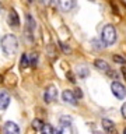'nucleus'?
I'll use <instances>...</instances> for the list:
<instances>
[{"mask_svg": "<svg viewBox=\"0 0 126 134\" xmlns=\"http://www.w3.org/2000/svg\"><path fill=\"white\" fill-rule=\"evenodd\" d=\"M0 43H2L3 53L6 54L7 57L14 56L17 49H18V41H17V36L14 34H7V35H4L2 38V41H0Z\"/></svg>", "mask_w": 126, "mask_h": 134, "instance_id": "nucleus-1", "label": "nucleus"}, {"mask_svg": "<svg viewBox=\"0 0 126 134\" xmlns=\"http://www.w3.org/2000/svg\"><path fill=\"white\" fill-rule=\"evenodd\" d=\"M116 38H118V34H116V29L113 25H105L104 29H102V35H101V39H102L104 45H113L116 42Z\"/></svg>", "mask_w": 126, "mask_h": 134, "instance_id": "nucleus-2", "label": "nucleus"}, {"mask_svg": "<svg viewBox=\"0 0 126 134\" xmlns=\"http://www.w3.org/2000/svg\"><path fill=\"white\" fill-rule=\"evenodd\" d=\"M111 91H112V94L115 95L118 99L126 98V88L123 87V84H120L119 81H113V82H112Z\"/></svg>", "mask_w": 126, "mask_h": 134, "instance_id": "nucleus-3", "label": "nucleus"}, {"mask_svg": "<svg viewBox=\"0 0 126 134\" xmlns=\"http://www.w3.org/2000/svg\"><path fill=\"white\" fill-rule=\"evenodd\" d=\"M57 99V88L55 85H49L44 92V100L46 103H50Z\"/></svg>", "mask_w": 126, "mask_h": 134, "instance_id": "nucleus-4", "label": "nucleus"}, {"mask_svg": "<svg viewBox=\"0 0 126 134\" xmlns=\"http://www.w3.org/2000/svg\"><path fill=\"white\" fill-rule=\"evenodd\" d=\"M4 134H20V127L14 121H6L3 126Z\"/></svg>", "mask_w": 126, "mask_h": 134, "instance_id": "nucleus-5", "label": "nucleus"}, {"mask_svg": "<svg viewBox=\"0 0 126 134\" xmlns=\"http://www.w3.org/2000/svg\"><path fill=\"white\" fill-rule=\"evenodd\" d=\"M62 99L65 100L66 103H70V105H76V96H74V92L70 91V90H65L62 92Z\"/></svg>", "mask_w": 126, "mask_h": 134, "instance_id": "nucleus-6", "label": "nucleus"}, {"mask_svg": "<svg viewBox=\"0 0 126 134\" xmlns=\"http://www.w3.org/2000/svg\"><path fill=\"white\" fill-rule=\"evenodd\" d=\"M7 23L10 27H18L20 25V18H18V14L15 13V10H11L7 15Z\"/></svg>", "mask_w": 126, "mask_h": 134, "instance_id": "nucleus-7", "label": "nucleus"}, {"mask_svg": "<svg viewBox=\"0 0 126 134\" xmlns=\"http://www.w3.org/2000/svg\"><path fill=\"white\" fill-rule=\"evenodd\" d=\"M8 105H10V95L6 91H0V110L7 109Z\"/></svg>", "mask_w": 126, "mask_h": 134, "instance_id": "nucleus-8", "label": "nucleus"}, {"mask_svg": "<svg viewBox=\"0 0 126 134\" xmlns=\"http://www.w3.org/2000/svg\"><path fill=\"white\" fill-rule=\"evenodd\" d=\"M94 64H95V67L99 71H104V73H109V70H111V69H109V64L105 60H102V59H97Z\"/></svg>", "mask_w": 126, "mask_h": 134, "instance_id": "nucleus-9", "label": "nucleus"}, {"mask_svg": "<svg viewBox=\"0 0 126 134\" xmlns=\"http://www.w3.org/2000/svg\"><path fill=\"white\" fill-rule=\"evenodd\" d=\"M77 74L80 78H86L90 74V70H88V67L86 64H80V66H77Z\"/></svg>", "mask_w": 126, "mask_h": 134, "instance_id": "nucleus-10", "label": "nucleus"}, {"mask_svg": "<svg viewBox=\"0 0 126 134\" xmlns=\"http://www.w3.org/2000/svg\"><path fill=\"white\" fill-rule=\"evenodd\" d=\"M56 130H55L50 124H44L41 129V134H55Z\"/></svg>", "mask_w": 126, "mask_h": 134, "instance_id": "nucleus-11", "label": "nucleus"}, {"mask_svg": "<svg viewBox=\"0 0 126 134\" xmlns=\"http://www.w3.org/2000/svg\"><path fill=\"white\" fill-rule=\"evenodd\" d=\"M102 126H104V129L107 130V131H112V130L115 129V124H113V121L108 120V119H104V120H102Z\"/></svg>", "mask_w": 126, "mask_h": 134, "instance_id": "nucleus-12", "label": "nucleus"}, {"mask_svg": "<svg viewBox=\"0 0 126 134\" xmlns=\"http://www.w3.org/2000/svg\"><path fill=\"white\" fill-rule=\"evenodd\" d=\"M73 6H74V2H71V0H63V2H60V7H62L65 11L70 10Z\"/></svg>", "mask_w": 126, "mask_h": 134, "instance_id": "nucleus-13", "label": "nucleus"}, {"mask_svg": "<svg viewBox=\"0 0 126 134\" xmlns=\"http://www.w3.org/2000/svg\"><path fill=\"white\" fill-rule=\"evenodd\" d=\"M27 28H28L29 32L34 31V28H35V20H34L29 14H27Z\"/></svg>", "mask_w": 126, "mask_h": 134, "instance_id": "nucleus-14", "label": "nucleus"}, {"mask_svg": "<svg viewBox=\"0 0 126 134\" xmlns=\"http://www.w3.org/2000/svg\"><path fill=\"white\" fill-rule=\"evenodd\" d=\"M59 134H73V130H71V126H62L57 129Z\"/></svg>", "mask_w": 126, "mask_h": 134, "instance_id": "nucleus-15", "label": "nucleus"}, {"mask_svg": "<svg viewBox=\"0 0 126 134\" xmlns=\"http://www.w3.org/2000/svg\"><path fill=\"white\" fill-rule=\"evenodd\" d=\"M28 64H29V63H28V56H27V54H23L21 59H20V67L25 70L28 67Z\"/></svg>", "mask_w": 126, "mask_h": 134, "instance_id": "nucleus-16", "label": "nucleus"}, {"mask_svg": "<svg viewBox=\"0 0 126 134\" xmlns=\"http://www.w3.org/2000/svg\"><path fill=\"white\" fill-rule=\"evenodd\" d=\"M42 126H44L42 120H39V119H34V120H32V129L41 130V129H42Z\"/></svg>", "mask_w": 126, "mask_h": 134, "instance_id": "nucleus-17", "label": "nucleus"}, {"mask_svg": "<svg viewBox=\"0 0 126 134\" xmlns=\"http://www.w3.org/2000/svg\"><path fill=\"white\" fill-rule=\"evenodd\" d=\"M112 59H113V62L119 63V64H125V63H126V59L122 57V56H119V54H113Z\"/></svg>", "mask_w": 126, "mask_h": 134, "instance_id": "nucleus-18", "label": "nucleus"}, {"mask_svg": "<svg viewBox=\"0 0 126 134\" xmlns=\"http://www.w3.org/2000/svg\"><path fill=\"white\" fill-rule=\"evenodd\" d=\"M60 46H62V50H63L65 53H70V52H71V49H70L67 45H65V43H60Z\"/></svg>", "mask_w": 126, "mask_h": 134, "instance_id": "nucleus-19", "label": "nucleus"}, {"mask_svg": "<svg viewBox=\"0 0 126 134\" xmlns=\"http://www.w3.org/2000/svg\"><path fill=\"white\" fill-rule=\"evenodd\" d=\"M74 92H76V94H74L76 99H77V98H81V96H83V92H81V90H80V88H77V90H76Z\"/></svg>", "mask_w": 126, "mask_h": 134, "instance_id": "nucleus-20", "label": "nucleus"}, {"mask_svg": "<svg viewBox=\"0 0 126 134\" xmlns=\"http://www.w3.org/2000/svg\"><path fill=\"white\" fill-rule=\"evenodd\" d=\"M120 113H122V116H123L125 119H126V102H125L123 105H122V108H120Z\"/></svg>", "mask_w": 126, "mask_h": 134, "instance_id": "nucleus-21", "label": "nucleus"}, {"mask_svg": "<svg viewBox=\"0 0 126 134\" xmlns=\"http://www.w3.org/2000/svg\"><path fill=\"white\" fill-rule=\"evenodd\" d=\"M36 57H38V54H36V53H34L32 56H31V63H32V66H35V63H36Z\"/></svg>", "mask_w": 126, "mask_h": 134, "instance_id": "nucleus-22", "label": "nucleus"}, {"mask_svg": "<svg viewBox=\"0 0 126 134\" xmlns=\"http://www.w3.org/2000/svg\"><path fill=\"white\" fill-rule=\"evenodd\" d=\"M122 75H123V78L126 81V67H122Z\"/></svg>", "mask_w": 126, "mask_h": 134, "instance_id": "nucleus-23", "label": "nucleus"}, {"mask_svg": "<svg viewBox=\"0 0 126 134\" xmlns=\"http://www.w3.org/2000/svg\"><path fill=\"white\" fill-rule=\"evenodd\" d=\"M94 134H102V133H99V131H94Z\"/></svg>", "mask_w": 126, "mask_h": 134, "instance_id": "nucleus-24", "label": "nucleus"}, {"mask_svg": "<svg viewBox=\"0 0 126 134\" xmlns=\"http://www.w3.org/2000/svg\"><path fill=\"white\" fill-rule=\"evenodd\" d=\"M123 134H126V129H125V131H123Z\"/></svg>", "mask_w": 126, "mask_h": 134, "instance_id": "nucleus-25", "label": "nucleus"}]
</instances>
